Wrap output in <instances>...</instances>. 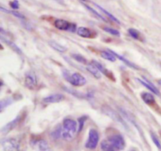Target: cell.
Masks as SVG:
<instances>
[{
  "instance_id": "cell-1",
  "label": "cell",
  "mask_w": 161,
  "mask_h": 151,
  "mask_svg": "<svg viewBox=\"0 0 161 151\" xmlns=\"http://www.w3.org/2000/svg\"><path fill=\"white\" fill-rule=\"evenodd\" d=\"M76 133H78V126L75 120L72 119H65L61 126V138L67 141L75 138Z\"/></svg>"
},
{
  "instance_id": "cell-2",
  "label": "cell",
  "mask_w": 161,
  "mask_h": 151,
  "mask_svg": "<svg viewBox=\"0 0 161 151\" xmlns=\"http://www.w3.org/2000/svg\"><path fill=\"white\" fill-rule=\"evenodd\" d=\"M64 76L65 78L73 86L82 87L84 86L86 84V78L79 73H74L70 74L68 72H65Z\"/></svg>"
},
{
  "instance_id": "cell-3",
  "label": "cell",
  "mask_w": 161,
  "mask_h": 151,
  "mask_svg": "<svg viewBox=\"0 0 161 151\" xmlns=\"http://www.w3.org/2000/svg\"><path fill=\"white\" fill-rule=\"evenodd\" d=\"M98 143H99V133L96 129H90L88 138L85 143V147L88 149H94L97 148Z\"/></svg>"
},
{
  "instance_id": "cell-4",
  "label": "cell",
  "mask_w": 161,
  "mask_h": 151,
  "mask_svg": "<svg viewBox=\"0 0 161 151\" xmlns=\"http://www.w3.org/2000/svg\"><path fill=\"white\" fill-rule=\"evenodd\" d=\"M102 112L106 114L107 116H109L111 119H113V120L116 121L117 123L123 125L125 128H128V125L126 124V121H124V120L120 117V115L118 113H116V111L113 110L112 108H110V107L108 106H105L102 107Z\"/></svg>"
},
{
  "instance_id": "cell-5",
  "label": "cell",
  "mask_w": 161,
  "mask_h": 151,
  "mask_svg": "<svg viewBox=\"0 0 161 151\" xmlns=\"http://www.w3.org/2000/svg\"><path fill=\"white\" fill-rule=\"evenodd\" d=\"M108 140L118 151H121L126 147V142L124 138L120 134L113 135L108 138Z\"/></svg>"
},
{
  "instance_id": "cell-6",
  "label": "cell",
  "mask_w": 161,
  "mask_h": 151,
  "mask_svg": "<svg viewBox=\"0 0 161 151\" xmlns=\"http://www.w3.org/2000/svg\"><path fill=\"white\" fill-rule=\"evenodd\" d=\"M24 85L28 89L33 90L37 85V78L36 74L32 72L27 73L24 79Z\"/></svg>"
},
{
  "instance_id": "cell-7",
  "label": "cell",
  "mask_w": 161,
  "mask_h": 151,
  "mask_svg": "<svg viewBox=\"0 0 161 151\" xmlns=\"http://www.w3.org/2000/svg\"><path fill=\"white\" fill-rule=\"evenodd\" d=\"M2 148L5 151H16L18 149L17 141L13 138H6L2 141Z\"/></svg>"
},
{
  "instance_id": "cell-8",
  "label": "cell",
  "mask_w": 161,
  "mask_h": 151,
  "mask_svg": "<svg viewBox=\"0 0 161 151\" xmlns=\"http://www.w3.org/2000/svg\"><path fill=\"white\" fill-rule=\"evenodd\" d=\"M65 99L64 95L61 94H54L44 98L43 99V102L46 104H51V103H58Z\"/></svg>"
},
{
  "instance_id": "cell-9",
  "label": "cell",
  "mask_w": 161,
  "mask_h": 151,
  "mask_svg": "<svg viewBox=\"0 0 161 151\" xmlns=\"http://www.w3.org/2000/svg\"><path fill=\"white\" fill-rule=\"evenodd\" d=\"M20 120H21V117L20 116H17V117L15 119H13V120H11L10 122L6 124L1 129V132H2V135H6L7 133H9V131H11L14 128H16L18 123L20 122Z\"/></svg>"
},
{
  "instance_id": "cell-10",
  "label": "cell",
  "mask_w": 161,
  "mask_h": 151,
  "mask_svg": "<svg viewBox=\"0 0 161 151\" xmlns=\"http://www.w3.org/2000/svg\"><path fill=\"white\" fill-rule=\"evenodd\" d=\"M136 80H137L142 85H143V86L145 87L146 88H148L149 90H150L152 93H154L155 95H159V92L157 90V88H156L152 83L149 82L148 80H146V79H145V80H142V79H138V78L136 79Z\"/></svg>"
},
{
  "instance_id": "cell-11",
  "label": "cell",
  "mask_w": 161,
  "mask_h": 151,
  "mask_svg": "<svg viewBox=\"0 0 161 151\" xmlns=\"http://www.w3.org/2000/svg\"><path fill=\"white\" fill-rule=\"evenodd\" d=\"M70 24H71V23L68 22L67 21L63 20V19H58L54 21V26L58 29L64 30V31H68L70 28Z\"/></svg>"
},
{
  "instance_id": "cell-12",
  "label": "cell",
  "mask_w": 161,
  "mask_h": 151,
  "mask_svg": "<svg viewBox=\"0 0 161 151\" xmlns=\"http://www.w3.org/2000/svg\"><path fill=\"white\" fill-rule=\"evenodd\" d=\"M86 69H87L89 73H91L95 78L100 79L101 77V73L99 71V69H97V66H96L93 62H91V63L90 64H87V65H86Z\"/></svg>"
},
{
  "instance_id": "cell-13",
  "label": "cell",
  "mask_w": 161,
  "mask_h": 151,
  "mask_svg": "<svg viewBox=\"0 0 161 151\" xmlns=\"http://www.w3.org/2000/svg\"><path fill=\"white\" fill-rule=\"evenodd\" d=\"M78 36L83 38H91L92 32L90 29L85 28V27H79L76 31Z\"/></svg>"
},
{
  "instance_id": "cell-14",
  "label": "cell",
  "mask_w": 161,
  "mask_h": 151,
  "mask_svg": "<svg viewBox=\"0 0 161 151\" xmlns=\"http://www.w3.org/2000/svg\"><path fill=\"white\" fill-rule=\"evenodd\" d=\"M101 149L102 151H118L108 139L101 141Z\"/></svg>"
},
{
  "instance_id": "cell-15",
  "label": "cell",
  "mask_w": 161,
  "mask_h": 151,
  "mask_svg": "<svg viewBox=\"0 0 161 151\" xmlns=\"http://www.w3.org/2000/svg\"><path fill=\"white\" fill-rule=\"evenodd\" d=\"M37 151H51L48 142L46 140L40 139L36 142Z\"/></svg>"
},
{
  "instance_id": "cell-16",
  "label": "cell",
  "mask_w": 161,
  "mask_h": 151,
  "mask_svg": "<svg viewBox=\"0 0 161 151\" xmlns=\"http://www.w3.org/2000/svg\"><path fill=\"white\" fill-rule=\"evenodd\" d=\"M142 99L146 104L151 105L155 102V97L154 95L149 92H144L142 94Z\"/></svg>"
},
{
  "instance_id": "cell-17",
  "label": "cell",
  "mask_w": 161,
  "mask_h": 151,
  "mask_svg": "<svg viewBox=\"0 0 161 151\" xmlns=\"http://www.w3.org/2000/svg\"><path fill=\"white\" fill-rule=\"evenodd\" d=\"M100 54H101V56L104 59L108 60V61H109V62H116V57L115 56L114 54L111 52L109 50H105V51H101V52L100 53Z\"/></svg>"
},
{
  "instance_id": "cell-18",
  "label": "cell",
  "mask_w": 161,
  "mask_h": 151,
  "mask_svg": "<svg viewBox=\"0 0 161 151\" xmlns=\"http://www.w3.org/2000/svg\"><path fill=\"white\" fill-rule=\"evenodd\" d=\"M110 50L111 52H112L113 54H114L115 56L116 57V58H118L119 60H120V61H122V62H124V63H125L126 65H128L129 67L133 68V69H139V68L138 67L137 65H135V64H134V63H131V62H130V61H128V59H126V58H124V57H122L121 55H119L118 54H116V53L115 52V51H113V50Z\"/></svg>"
},
{
  "instance_id": "cell-19",
  "label": "cell",
  "mask_w": 161,
  "mask_h": 151,
  "mask_svg": "<svg viewBox=\"0 0 161 151\" xmlns=\"http://www.w3.org/2000/svg\"><path fill=\"white\" fill-rule=\"evenodd\" d=\"M128 33H129L130 36L132 38H134V39H137V40L143 41L142 36L141 35L140 32L138 31L137 29H135V28H129V29H128Z\"/></svg>"
},
{
  "instance_id": "cell-20",
  "label": "cell",
  "mask_w": 161,
  "mask_h": 151,
  "mask_svg": "<svg viewBox=\"0 0 161 151\" xmlns=\"http://www.w3.org/2000/svg\"><path fill=\"white\" fill-rule=\"evenodd\" d=\"M94 6H95L96 7H97V8H98V9H100V10H101V11H102L104 13H105V15H106V16H108V17H109V18H110L111 20H112V21H115V22L117 23V24H120V21H119L118 19L116 18V17H114V16H113V14H111V13H109V12L107 11L106 9H104L103 7H101V6H99V5H97V3H94Z\"/></svg>"
},
{
  "instance_id": "cell-21",
  "label": "cell",
  "mask_w": 161,
  "mask_h": 151,
  "mask_svg": "<svg viewBox=\"0 0 161 151\" xmlns=\"http://www.w3.org/2000/svg\"><path fill=\"white\" fill-rule=\"evenodd\" d=\"M49 44L51 45V47H52L54 50H58V51H59L61 53H64L67 50V48L65 47H64V46H62V45L59 44V43H56L54 41H50L49 42Z\"/></svg>"
},
{
  "instance_id": "cell-22",
  "label": "cell",
  "mask_w": 161,
  "mask_h": 151,
  "mask_svg": "<svg viewBox=\"0 0 161 151\" xmlns=\"http://www.w3.org/2000/svg\"><path fill=\"white\" fill-rule=\"evenodd\" d=\"M0 9H1V11L5 12V13H10V14L15 16V17H17V18L25 19V17H24V15L21 14V13H18V12H17V11H14V10H13V11H12V10H8V9H4L3 7H1L0 8Z\"/></svg>"
},
{
  "instance_id": "cell-23",
  "label": "cell",
  "mask_w": 161,
  "mask_h": 151,
  "mask_svg": "<svg viewBox=\"0 0 161 151\" xmlns=\"http://www.w3.org/2000/svg\"><path fill=\"white\" fill-rule=\"evenodd\" d=\"M92 62L94 64V65L97 66V68L98 69H99V71L101 72V73H103V74H105V76H107V77H110V74L109 73V71L107 70L106 69H105V67H104L103 65H101V64H100L99 62H96V61H92Z\"/></svg>"
},
{
  "instance_id": "cell-24",
  "label": "cell",
  "mask_w": 161,
  "mask_h": 151,
  "mask_svg": "<svg viewBox=\"0 0 161 151\" xmlns=\"http://www.w3.org/2000/svg\"><path fill=\"white\" fill-rule=\"evenodd\" d=\"M11 103H13V99L11 98H6V99H4L1 101L0 102V106H1V111L4 110V109L7 107L9 105H10Z\"/></svg>"
},
{
  "instance_id": "cell-25",
  "label": "cell",
  "mask_w": 161,
  "mask_h": 151,
  "mask_svg": "<svg viewBox=\"0 0 161 151\" xmlns=\"http://www.w3.org/2000/svg\"><path fill=\"white\" fill-rule=\"evenodd\" d=\"M72 57L75 60H76L77 62H79V63H82L83 65H87V61H86V58L83 56H82V55H80V54H72Z\"/></svg>"
},
{
  "instance_id": "cell-26",
  "label": "cell",
  "mask_w": 161,
  "mask_h": 151,
  "mask_svg": "<svg viewBox=\"0 0 161 151\" xmlns=\"http://www.w3.org/2000/svg\"><path fill=\"white\" fill-rule=\"evenodd\" d=\"M51 136L54 138V139H58V138H61V127L57 128L51 133Z\"/></svg>"
},
{
  "instance_id": "cell-27",
  "label": "cell",
  "mask_w": 161,
  "mask_h": 151,
  "mask_svg": "<svg viewBox=\"0 0 161 151\" xmlns=\"http://www.w3.org/2000/svg\"><path fill=\"white\" fill-rule=\"evenodd\" d=\"M103 30L105 32H106L107 33H109L111 35H113V36H120V33L118 30L113 29V28H109V27H104Z\"/></svg>"
},
{
  "instance_id": "cell-28",
  "label": "cell",
  "mask_w": 161,
  "mask_h": 151,
  "mask_svg": "<svg viewBox=\"0 0 161 151\" xmlns=\"http://www.w3.org/2000/svg\"><path fill=\"white\" fill-rule=\"evenodd\" d=\"M83 6H84L86 8V9H88V10H90V11L91 12V13H94V14L95 15V16H96V17H98V18H99V19H101V20H102V21H106V19H105V17H104L103 16H102V15L100 14L99 13H97V12L96 11V10H94V9H92V8L90 7V6H87V5H85V4H83Z\"/></svg>"
},
{
  "instance_id": "cell-29",
  "label": "cell",
  "mask_w": 161,
  "mask_h": 151,
  "mask_svg": "<svg viewBox=\"0 0 161 151\" xmlns=\"http://www.w3.org/2000/svg\"><path fill=\"white\" fill-rule=\"evenodd\" d=\"M1 39H2V41H4V42H5V43H7V44L9 45V47H11V48H13V50H15L16 52L18 53V54H21V49L19 48V47H17V45L14 44V43H12V42H10V41H8V40H5V39H2V38H1Z\"/></svg>"
},
{
  "instance_id": "cell-30",
  "label": "cell",
  "mask_w": 161,
  "mask_h": 151,
  "mask_svg": "<svg viewBox=\"0 0 161 151\" xmlns=\"http://www.w3.org/2000/svg\"><path fill=\"white\" fill-rule=\"evenodd\" d=\"M150 136H151V138H152V142H153V143L155 144L156 146L161 150V143L160 142H159L158 137L156 136L154 133H151V134H150Z\"/></svg>"
},
{
  "instance_id": "cell-31",
  "label": "cell",
  "mask_w": 161,
  "mask_h": 151,
  "mask_svg": "<svg viewBox=\"0 0 161 151\" xmlns=\"http://www.w3.org/2000/svg\"><path fill=\"white\" fill-rule=\"evenodd\" d=\"M87 119L86 116H83L82 117L79 118V126H78V133H79L81 131L83 128V126H84V123L86 121V120Z\"/></svg>"
},
{
  "instance_id": "cell-32",
  "label": "cell",
  "mask_w": 161,
  "mask_h": 151,
  "mask_svg": "<svg viewBox=\"0 0 161 151\" xmlns=\"http://www.w3.org/2000/svg\"><path fill=\"white\" fill-rule=\"evenodd\" d=\"M9 6H11L12 9H17L19 8V2L17 0H14L13 2H9Z\"/></svg>"
},
{
  "instance_id": "cell-33",
  "label": "cell",
  "mask_w": 161,
  "mask_h": 151,
  "mask_svg": "<svg viewBox=\"0 0 161 151\" xmlns=\"http://www.w3.org/2000/svg\"><path fill=\"white\" fill-rule=\"evenodd\" d=\"M55 2H58V3L61 4V5H63L64 4V0H54Z\"/></svg>"
},
{
  "instance_id": "cell-34",
  "label": "cell",
  "mask_w": 161,
  "mask_h": 151,
  "mask_svg": "<svg viewBox=\"0 0 161 151\" xmlns=\"http://www.w3.org/2000/svg\"><path fill=\"white\" fill-rule=\"evenodd\" d=\"M129 151H137V150H136L135 149H130Z\"/></svg>"
},
{
  "instance_id": "cell-35",
  "label": "cell",
  "mask_w": 161,
  "mask_h": 151,
  "mask_svg": "<svg viewBox=\"0 0 161 151\" xmlns=\"http://www.w3.org/2000/svg\"><path fill=\"white\" fill-rule=\"evenodd\" d=\"M82 1H86V0H82Z\"/></svg>"
}]
</instances>
